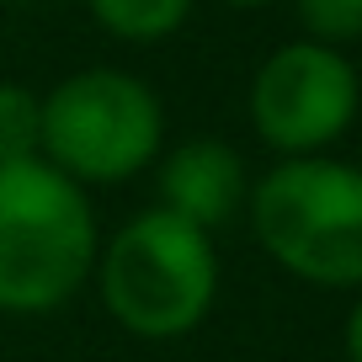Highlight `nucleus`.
Segmentation results:
<instances>
[{
  "label": "nucleus",
  "mask_w": 362,
  "mask_h": 362,
  "mask_svg": "<svg viewBox=\"0 0 362 362\" xmlns=\"http://www.w3.org/2000/svg\"><path fill=\"white\" fill-rule=\"evenodd\" d=\"M102 229L86 187L48 160L0 165V315H54L96 272Z\"/></svg>",
  "instance_id": "obj_1"
},
{
  "label": "nucleus",
  "mask_w": 362,
  "mask_h": 362,
  "mask_svg": "<svg viewBox=\"0 0 362 362\" xmlns=\"http://www.w3.org/2000/svg\"><path fill=\"white\" fill-rule=\"evenodd\" d=\"M102 309L139 341H176L197 330L218 293L214 235L192 229L165 208L134 214L96 250Z\"/></svg>",
  "instance_id": "obj_2"
},
{
  "label": "nucleus",
  "mask_w": 362,
  "mask_h": 362,
  "mask_svg": "<svg viewBox=\"0 0 362 362\" xmlns=\"http://www.w3.org/2000/svg\"><path fill=\"white\" fill-rule=\"evenodd\" d=\"M250 229L283 272L320 288L362 283V170L330 155L277 160L250 187Z\"/></svg>",
  "instance_id": "obj_3"
},
{
  "label": "nucleus",
  "mask_w": 362,
  "mask_h": 362,
  "mask_svg": "<svg viewBox=\"0 0 362 362\" xmlns=\"http://www.w3.org/2000/svg\"><path fill=\"white\" fill-rule=\"evenodd\" d=\"M165 107L128 69L90 64L43 96V160L75 187H123L160 160Z\"/></svg>",
  "instance_id": "obj_4"
},
{
  "label": "nucleus",
  "mask_w": 362,
  "mask_h": 362,
  "mask_svg": "<svg viewBox=\"0 0 362 362\" xmlns=\"http://www.w3.org/2000/svg\"><path fill=\"white\" fill-rule=\"evenodd\" d=\"M357 102L362 86L351 59L309 37L267 54L250 80V123L261 144H272L283 160H304L336 144L357 117Z\"/></svg>",
  "instance_id": "obj_5"
},
{
  "label": "nucleus",
  "mask_w": 362,
  "mask_h": 362,
  "mask_svg": "<svg viewBox=\"0 0 362 362\" xmlns=\"http://www.w3.org/2000/svg\"><path fill=\"white\" fill-rule=\"evenodd\" d=\"M250 203V181L240 149L224 139H187L160 160V208L214 235Z\"/></svg>",
  "instance_id": "obj_6"
},
{
  "label": "nucleus",
  "mask_w": 362,
  "mask_h": 362,
  "mask_svg": "<svg viewBox=\"0 0 362 362\" xmlns=\"http://www.w3.org/2000/svg\"><path fill=\"white\" fill-rule=\"evenodd\" d=\"M96 27L123 43H165L192 16V0H86Z\"/></svg>",
  "instance_id": "obj_7"
},
{
  "label": "nucleus",
  "mask_w": 362,
  "mask_h": 362,
  "mask_svg": "<svg viewBox=\"0 0 362 362\" xmlns=\"http://www.w3.org/2000/svg\"><path fill=\"white\" fill-rule=\"evenodd\" d=\"M43 160V96L0 80V165Z\"/></svg>",
  "instance_id": "obj_8"
},
{
  "label": "nucleus",
  "mask_w": 362,
  "mask_h": 362,
  "mask_svg": "<svg viewBox=\"0 0 362 362\" xmlns=\"http://www.w3.org/2000/svg\"><path fill=\"white\" fill-rule=\"evenodd\" d=\"M298 27L309 33V43L346 48L362 37V0H293Z\"/></svg>",
  "instance_id": "obj_9"
},
{
  "label": "nucleus",
  "mask_w": 362,
  "mask_h": 362,
  "mask_svg": "<svg viewBox=\"0 0 362 362\" xmlns=\"http://www.w3.org/2000/svg\"><path fill=\"white\" fill-rule=\"evenodd\" d=\"M346 357L362 362V298L351 304V315H346Z\"/></svg>",
  "instance_id": "obj_10"
},
{
  "label": "nucleus",
  "mask_w": 362,
  "mask_h": 362,
  "mask_svg": "<svg viewBox=\"0 0 362 362\" xmlns=\"http://www.w3.org/2000/svg\"><path fill=\"white\" fill-rule=\"evenodd\" d=\"M224 6H272V0H224Z\"/></svg>",
  "instance_id": "obj_11"
},
{
  "label": "nucleus",
  "mask_w": 362,
  "mask_h": 362,
  "mask_svg": "<svg viewBox=\"0 0 362 362\" xmlns=\"http://www.w3.org/2000/svg\"><path fill=\"white\" fill-rule=\"evenodd\" d=\"M0 6H16V0H0Z\"/></svg>",
  "instance_id": "obj_12"
}]
</instances>
